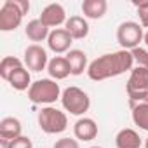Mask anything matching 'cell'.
Segmentation results:
<instances>
[{"label":"cell","mask_w":148,"mask_h":148,"mask_svg":"<svg viewBox=\"0 0 148 148\" xmlns=\"http://www.w3.org/2000/svg\"><path fill=\"white\" fill-rule=\"evenodd\" d=\"M89 148H101V146H89Z\"/></svg>","instance_id":"obj_30"},{"label":"cell","mask_w":148,"mask_h":148,"mask_svg":"<svg viewBox=\"0 0 148 148\" xmlns=\"http://www.w3.org/2000/svg\"><path fill=\"white\" fill-rule=\"evenodd\" d=\"M66 61L70 64V70H71V75H82L84 71H87L89 64H87V54L80 49H71L70 52H66Z\"/></svg>","instance_id":"obj_14"},{"label":"cell","mask_w":148,"mask_h":148,"mask_svg":"<svg viewBox=\"0 0 148 148\" xmlns=\"http://www.w3.org/2000/svg\"><path fill=\"white\" fill-rule=\"evenodd\" d=\"M125 91H127V94L148 91V68L136 66L131 70V75L125 82Z\"/></svg>","instance_id":"obj_10"},{"label":"cell","mask_w":148,"mask_h":148,"mask_svg":"<svg viewBox=\"0 0 148 148\" xmlns=\"http://www.w3.org/2000/svg\"><path fill=\"white\" fill-rule=\"evenodd\" d=\"M25 66L30 71H42L47 70L49 64V58H47V51L38 45V44H32L25 49Z\"/></svg>","instance_id":"obj_7"},{"label":"cell","mask_w":148,"mask_h":148,"mask_svg":"<svg viewBox=\"0 0 148 148\" xmlns=\"http://www.w3.org/2000/svg\"><path fill=\"white\" fill-rule=\"evenodd\" d=\"M61 89L59 84L52 79H40L35 80L32 84V87L28 89V99L33 105H45L51 106L54 101L61 99Z\"/></svg>","instance_id":"obj_3"},{"label":"cell","mask_w":148,"mask_h":148,"mask_svg":"<svg viewBox=\"0 0 148 148\" xmlns=\"http://www.w3.org/2000/svg\"><path fill=\"white\" fill-rule=\"evenodd\" d=\"M49 30L51 28H58V26H61V25H64L66 23V11H64V7L61 5V4H49V5H45L44 9H42V12H40V18H38Z\"/></svg>","instance_id":"obj_8"},{"label":"cell","mask_w":148,"mask_h":148,"mask_svg":"<svg viewBox=\"0 0 148 148\" xmlns=\"http://www.w3.org/2000/svg\"><path fill=\"white\" fill-rule=\"evenodd\" d=\"M61 105H63L64 112H68L70 115L80 117L86 112H89V108H91V98H89V94L84 89H80L77 86H70L61 94Z\"/></svg>","instance_id":"obj_4"},{"label":"cell","mask_w":148,"mask_h":148,"mask_svg":"<svg viewBox=\"0 0 148 148\" xmlns=\"http://www.w3.org/2000/svg\"><path fill=\"white\" fill-rule=\"evenodd\" d=\"M7 82H9L11 87L16 89V91H26V89H30L32 84H33V82H32V77H30V71H28L26 66L18 68L12 75H11V79H9Z\"/></svg>","instance_id":"obj_19"},{"label":"cell","mask_w":148,"mask_h":148,"mask_svg":"<svg viewBox=\"0 0 148 148\" xmlns=\"http://www.w3.org/2000/svg\"><path fill=\"white\" fill-rule=\"evenodd\" d=\"M73 136L79 141H92L98 136V124L91 117H80L73 124Z\"/></svg>","instance_id":"obj_11"},{"label":"cell","mask_w":148,"mask_h":148,"mask_svg":"<svg viewBox=\"0 0 148 148\" xmlns=\"http://www.w3.org/2000/svg\"><path fill=\"white\" fill-rule=\"evenodd\" d=\"M64 30L71 35L73 40H82L89 35V23L82 16H70L64 23Z\"/></svg>","instance_id":"obj_12"},{"label":"cell","mask_w":148,"mask_h":148,"mask_svg":"<svg viewBox=\"0 0 148 148\" xmlns=\"http://www.w3.org/2000/svg\"><path fill=\"white\" fill-rule=\"evenodd\" d=\"M0 148H9V139H2V138H0Z\"/></svg>","instance_id":"obj_27"},{"label":"cell","mask_w":148,"mask_h":148,"mask_svg":"<svg viewBox=\"0 0 148 148\" xmlns=\"http://www.w3.org/2000/svg\"><path fill=\"white\" fill-rule=\"evenodd\" d=\"M108 11L106 0H84L82 2V12L87 19H101Z\"/></svg>","instance_id":"obj_17"},{"label":"cell","mask_w":148,"mask_h":148,"mask_svg":"<svg viewBox=\"0 0 148 148\" xmlns=\"http://www.w3.org/2000/svg\"><path fill=\"white\" fill-rule=\"evenodd\" d=\"M38 127L45 134H61L68 127V117L56 106H42L37 115Z\"/></svg>","instance_id":"obj_5"},{"label":"cell","mask_w":148,"mask_h":148,"mask_svg":"<svg viewBox=\"0 0 148 148\" xmlns=\"http://www.w3.org/2000/svg\"><path fill=\"white\" fill-rule=\"evenodd\" d=\"M115 146L117 148H141V138L134 129L125 127V129H120L117 132Z\"/></svg>","instance_id":"obj_16"},{"label":"cell","mask_w":148,"mask_h":148,"mask_svg":"<svg viewBox=\"0 0 148 148\" xmlns=\"http://www.w3.org/2000/svg\"><path fill=\"white\" fill-rule=\"evenodd\" d=\"M52 148H80L79 139H73V138H61L54 143Z\"/></svg>","instance_id":"obj_26"},{"label":"cell","mask_w":148,"mask_h":148,"mask_svg":"<svg viewBox=\"0 0 148 148\" xmlns=\"http://www.w3.org/2000/svg\"><path fill=\"white\" fill-rule=\"evenodd\" d=\"M145 148H148V138H146V141H145Z\"/></svg>","instance_id":"obj_29"},{"label":"cell","mask_w":148,"mask_h":148,"mask_svg":"<svg viewBox=\"0 0 148 148\" xmlns=\"http://www.w3.org/2000/svg\"><path fill=\"white\" fill-rule=\"evenodd\" d=\"M28 11H30L28 0H5L0 7V32H12L19 28Z\"/></svg>","instance_id":"obj_2"},{"label":"cell","mask_w":148,"mask_h":148,"mask_svg":"<svg viewBox=\"0 0 148 148\" xmlns=\"http://www.w3.org/2000/svg\"><path fill=\"white\" fill-rule=\"evenodd\" d=\"M47 73L52 80H64L68 75H71V70H70V64L66 61L64 56H56L52 59H49V64H47Z\"/></svg>","instance_id":"obj_13"},{"label":"cell","mask_w":148,"mask_h":148,"mask_svg":"<svg viewBox=\"0 0 148 148\" xmlns=\"http://www.w3.org/2000/svg\"><path fill=\"white\" fill-rule=\"evenodd\" d=\"M9 148H33V143L28 136H19V138L9 141Z\"/></svg>","instance_id":"obj_25"},{"label":"cell","mask_w":148,"mask_h":148,"mask_svg":"<svg viewBox=\"0 0 148 148\" xmlns=\"http://www.w3.org/2000/svg\"><path fill=\"white\" fill-rule=\"evenodd\" d=\"M143 38H145L143 26L136 21H124L117 28V42L124 51H132L139 47Z\"/></svg>","instance_id":"obj_6"},{"label":"cell","mask_w":148,"mask_h":148,"mask_svg":"<svg viewBox=\"0 0 148 148\" xmlns=\"http://www.w3.org/2000/svg\"><path fill=\"white\" fill-rule=\"evenodd\" d=\"M131 117L134 125H138L143 131H148V105H138L131 108Z\"/></svg>","instance_id":"obj_21"},{"label":"cell","mask_w":148,"mask_h":148,"mask_svg":"<svg viewBox=\"0 0 148 148\" xmlns=\"http://www.w3.org/2000/svg\"><path fill=\"white\" fill-rule=\"evenodd\" d=\"M25 33L28 37V40L32 42H44L49 38L51 30L40 21V19H32L26 26H25Z\"/></svg>","instance_id":"obj_18"},{"label":"cell","mask_w":148,"mask_h":148,"mask_svg":"<svg viewBox=\"0 0 148 148\" xmlns=\"http://www.w3.org/2000/svg\"><path fill=\"white\" fill-rule=\"evenodd\" d=\"M136 11H138V16H139V25L143 28H148V0L136 4Z\"/></svg>","instance_id":"obj_24"},{"label":"cell","mask_w":148,"mask_h":148,"mask_svg":"<svg viewBox=\"0 0 148 148\" xmlns=\"http://www.w3.org/2000/svg\"><path fill=\"white\" fill-rule=\"evenodd\" d=\"M23 132V125H21V120L16 119V117H4L0 120V138L2 139H16Z\"/></svg>","instance_id":"obj_15"},{"label":"cell","mask_w":148,"mask_h":148,"mask_svg":"<svg viewBox=\"0 0 148 148\" xmlns=\"http://www.w3.org/2000/svg\"><path fill=\"white\" fill-rule=\"evenodd\" d=\"M21 66H25V61H21L19 58H16V56H5L2 61H0V77H2L5 82L11 79V75L18 70V68H21Z\"/></svg>","instance_id":"obj_20"},{"label":"cell","mask_w":148,"mask_h":148,"mask_svg":"<svg viewBox=\"0 0 148 148\" xmlns=\"http://www.w3.org/2000/svg\"><path fill=\"white\" fill-rule=\"evenodd\" d=\"M127 96H129V108H134L138 105H148V91L127 94Z\"/></svg>","instance_id":"obj_23"},{"label":"cell","mask_w":148,"mask_h":148,"mask_svg":"<svg viewBox=\"0 0 148 148\" xmlns=\"http://www.w3.org/2000/svg\"><path fill=\"white\" fill-rule=\"evenodd\" d=\"M132 54V59L136 63V66H141V68H148V51L143 49V47H136L131 51Z\"/></svg>","instance_id":"obj_22"},{"label":"cell","mask_w":148,"mask_h":148,"mask_svg":"<svg viewBox=\"0 0 148 148\" xmlns=\"http://www.w3.org/2000/svg\"><path fill=\"white\" fill-rule=\"evenodd\" d=\"M132 64H134V59H132L131 51L120 49L115 52L103 54L96 58L94 61H91L87 68V77L94 82H101L106 79L119 77L125 71H131Z\"/></svg>","instance_id":"obj_1"},{"label":"cell","mask_w":148,"mask_h":148,"mask_svg":"<svg viewBox=\"0 0 148 148\" xmlns=\"http://www.w3.org/2000/svg\"><path fill=\"white\" fill-rule=\"evenodd\" d=\"M71 44H73V38L71 35L64 30V28H56V30H51L49 33V38H47V47L56 52V54H63V52H70L71 49Z\"/></svg>","instance_id":"obj_9"},{"label":"cell","mask_w":148,"mask_h":148,"mask_svg":"<svg viewBox=\"0 0 148 148\" xmlns=\"http://www.w3.org/2000/svg\"><path fill=\"white\" fill-rule=\"evenodd\" d=\"M143 42H145V45L148 47V30H146V33H145V38H143Z\"/></svg>","instance_id":"obj_28"}]
</instances>
